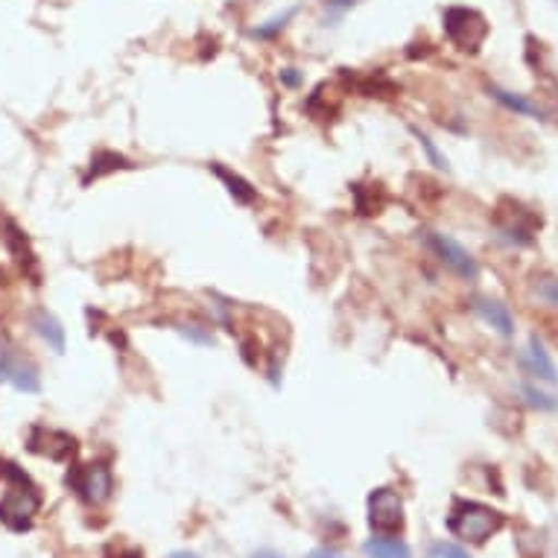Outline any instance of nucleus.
Returning a JSON list of instances; mask_svg holds the SVG:
<instances>
[{"mask_svg": "<svg viewBox=\"0 0 558 558\" xmlns=\"http://www.w3.org/2000/svg\"><path fill=\"white\" fill-rule=\"evenodd\" d=\"M506 518L492 506L474 504V500H459L448 518V530L462 541L485 544V541L504 530Z\"/></svg>", "mask_w": 558, "mask_h": 558, "instance_id": "f257e3e1", "label": "nucleus"}, {"mask_svg": "<svg viewBox=\"0 0 558 558\" xmlns=\"http://www.w3.org/2000/svg\"><path fill=\"white\" fill-rule=\"evenodd\" d=\"M3 474L10 476V492L0 504V518L15 526V530H24L33 514L38 512V495L33 492V485L27 483V476L15 471V465H3Z\"/></svg>", "mask_w": 558, "mask_h": 558, "instance_id": "f03ea898", "label": "nucleus"}, {"mask_svg": "<svg viewBox=\"0 0 558 558\" xmlns=\"http://www.w3.org/2000/svg\"><path fill=\"white\" fill-rule=\"evenodd\" d=\"M445 33L462 50H480V45L488 36V24H485V19L476 10L453 7V10L445 12Z\"/></svg>", "mask_w": 558, "mask_h": 558, "instance_id": "7ed1b4c3", "label": "nucleus"}, {"mask_svg": "<svg viewBox=\"0 0 558 558\" xmlns=\"http://www.w3.org/2000/svg\"><path fill=\"white\" fill-rule=\"evenodd\" d=\"M368 523L377 535H398L403 530V500L395 488H377L368 497Z\"/></svg>", "mask_w": 558, "mask_h": 558, "instance_id": "20e7f679", "label": "nucleus"}, {"mask_svg": "<svg viewBox=\"0 0 558 558\" xmlns=\"http://www.w3.org/2000/svg\"><path fill=\"white\" fill-rule=\"evenodd\" d=\"M424 240H427V246L436 252V257L448 266L450 272H457L459 278H468V281H474L480 269H476V260L468 255L465 246H459L457 240L448 238V234H439V231H424Z\"/></svg>", "mask_w": 558, "mask_h": 558, "instance_id": "39448f33", "label": "nucleus"}, {"mask_svg": "<svg viewBox=\"0 0 558 558\" xmlns=\"http://www.w3.org/2000/svg\"><path fill=\"white\" fill-rule=\"evenodd\" d=\"M68 483L74 485L76 495L83 497L88 506H102L111 497V471L106 465H83L68 476Z\"/></svg>", "mask_w": 558, "mask_h": 558, "instance_id": "423d86ee", "label": "nucleus"}, {"mask_svg": "<svg viewBox=\"0 0 558 558\" xmlns=\"http://www.w3.org/2000/svg\"><path fill=\"white\" fill-rule=\"evenodd\" d=\"M0 380L12 384L19 392H38L41 384H38V372L33 363L21 357L15 348H10L7 342H0Z\"/></svg>", "mask_w": 558, "mask_h": 558, "instance_id": "0eeeda50", "label": "nucleus"}, {"mask_svg": "<svg viewBox=\"0 0 558 558\" xmlns=\"http://www.w3.org/2000/svg\"><path fill=\"white\" fill-rule=\"evenodd\" d=\"M476 313H480L485 325H492V328H495L500 337H512L514 333V319L506 304L492 302V299H483V302H476Z\"/></svg>", "mask_w": 558, "mask_h": 558, "instance_id": "6e6552de", "label": "nucleus"}, {"mask_svg": "<svg viewBox=\"0 0 558 558\" xmlns=\"http://www.w3.org/2000/svg\"><path fill=\"white\" fill-rule=\"evenodd\" d=\"M523 366L530 375H535L544 384H556V366H553V360L544 351L538 339H530V348H526V360H523Z\"/></svg>", "mask_w": 558, "mask_h": 558, "instance_id": "1a4fd4ad", "label": "nucleus"}, {"mask_svg": "<svg viewBox=\"0 0 558 558\" xmlns=\"http://www.w3.org/2000/svg\"><path fill=\"white\" fill-rule=\"evenodd\" d=\"M33 325H36L38 337L45 339L47 345L53 348L56 354H62V351H64V328H62V325H59V322H56L47 311H38L36 316H33Z\"/></svg>", "mask_w": 558, "mask_h": 558, "instance_id": "9d476101", "label": "nucleus"}, {"mask_svg": "<svg viewBox=\"0 0 558 558\" xmlns=\"http://www.w3.org/2000/svg\"><path fill=\"white\" fill-rule=\"evenodd\" d=\"M366 558H412L410 547L395 535H380L366 544Z\"/></svg>", "mask_w": 558, "mask_h": 558, "instance_id": "9b49d317", "label": "nucleus"}, {"mask_svg": "<svg viewBox=\"0 0 558 558\" xmlns=\"http://www.w3.org/2000/svg\"><path fill=\"white\" fill-rule=\"evenodd\" d=\"M214 173L220 175L222 182L229 184V193L238 202H252V199H255V191H252V184L243 182V179H240L238 173H231V170H226V167H220V165L214 167Z\"/></svg>", "mask_w": 558, "mask_h": 558, "instance_id": "f8f14e48", "label": "nucleus"}, {"mask_svg": "<svg viewBox=\"0 0 558 558\" xmlns=\"http://www.w3.org/2000/svg\"><path fill=\"white\" fill-rule=\"evenodd\" d=\"M492 94H495L497 100L504 102V106H509V109L521 111V114H538V118H541V111L535 109L530 100H523V97H514V94L504 92V88H492Z\"/></svg>", "mask_w": 558, "mask_h": 558, "instance_id": "ddd939ff", "label": "nucleus"}, {"mask_svg": "<svg viewBox=\"0 0 558 558\" xmlns=\"http://www.w3.org/2000/svg\"><path fill=\"white\" fill-rule=\"evenodd\" d=\"M430 558H471L468 556V549H462L459 544H436V547L430 549Z\"/></svg>", "mask_w": 558, "mask_h": 558, "instance_id": "4468645a", "label": "nucleus"}, {"mask_svg": "<svg viewBox=\"0 0 558 558\" xmlns=\"http://www.w3.org/2000/svg\"><path fill=\"white\" fill-rule=\"evenodd\" d=\"M293 15H295V10H287L284 15H281V19L269 21V27H257V29H255V36H257V38H269V36H275V33H278V29L284 27L287 21L293 19Z\"/></svg>", "mask_w": 558, "mask_h": 558, "instance_id": "2eb2a0df", "label": "nucleus"}, {"mask_svg": "<svg viewBox=\"0 0 558 558\" xmlns=\"http://www.w3.org/2000/svg\"><path fill=\"white\" fill-rule=\"evenodd\" d=\"M538 295L547 304H558V281L556 278H544L538 284Z\"/></svg>", "mask_w": 558, "mask_h": 558, "instance_id": "dca6fc26", "label": "nucleus"}, {"mask_svg": "<svg viewBox=\"0 0 558 558\" xmlns=\"http://www.w3.org/2000/svg\"><path fill=\"white\" fill-rule=\"evenodd\" d=\"M418 141H422V147L427 149V156L433 158V165H436V167H448V158H441V156H439V149L433 147V141H430V137L422 135V132H418Z\"/></svg>", "mask_w": 558, "mask_h": 558, "instance_id": "f3484780", "label": "nucleus"}, {"mask_svg": "<svg viewBox=\"0 0 558 558\" xmlns=\"http://www.w3.org/2000/svg\"><path fill=\"white\" fill-rule=\"evenodd\" d=\"M184 337H191L193 342H199V345H211V342H214L211 333H202V330H196V325L184 328Z\"/></svg>", "mask_w": 558, "mask_h": 558, "instance_id": "a211bd4d", "label": "nucleus"}, {"mask_svg": "<svg viewBox=\"0 0 558 558\" xmlns=\"http://www.w3.org/2000/svg\"><path fill=\"white\" fill-rule=\"evenodd\" d=\"M328 7H337V10H348L351 3H357V0H325Z\"/></svg>", "mask_w": 558, "mask_h": 558, "instance_id": "6ab92c4d", "label": "nucleus"}, {"mask_svg": "<svg viewBox=\"0 0 558 558\" xmlns=\"http://www.w3.org/2000/svg\"><path fill=\"white\" fill-rule=\"evenodd\" d=\"M311 558H345V556H339V553H330V549H319V553H313Z\"/></svg>", "mask_w": 558, "mask_h": 558, "instance_id": "aec40b11", "label": "nucleus"}, {"mask_svg": "<svg viewBox=\"0 0 558 558\" xmlns=\"http://www.w3.org/2000/svg\"><path fill=\"white\" fill-rule=\"evenodd\" d=\"M252 558H281L278 553H272V549H260V553H255Z\"/></svg>", "mask_w": 558, "mask_h": 558, "instance_id": "412c9836", "label": "nucleus"}, {"mask_svg": "<svg viewBox=\"0 0 558 558\" xmlns=\"http://www.w3.org/2000/svg\"><path fill=\"white\" fill-rule=\"evenodd\" d=\"M170 558H199V556H193V553H173Z\"/></svg>", "mask_w": 558, "mask_h": 558, "instance_id": "4be33fe9", "label": "nucleus"}]
</instances>
